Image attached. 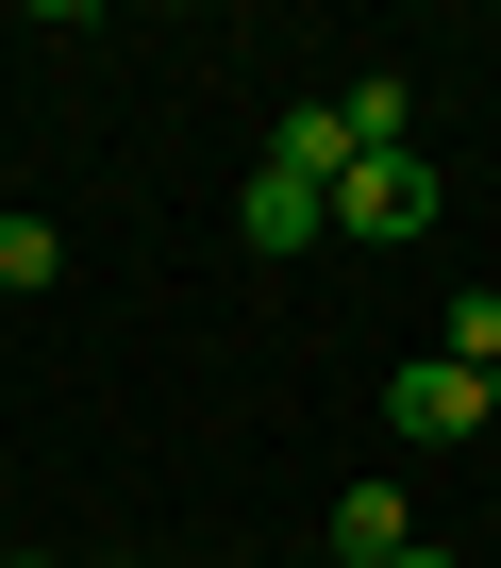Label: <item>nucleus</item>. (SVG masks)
<instances>
[{
	"label": "nucleus",
	"mask_w": 501,
	"mask_h": 568,
	"mask_svg": "<svg viewBox=\"0 0 501 568\" xmlns=\"http://www.w3.org/2000/svg\"><path fill=\"white\" fill-rule=\"evenodd\" d=\"M451 217V184L418 168V151H368L351 184H335V234H368V251H401V234H434Z\"/></svg>",
	"instance_id": "nucleus-1"
},
{
	"label": "nucleus",
	"mask_w": 501,
	"mask_h": 568,
	"mask_svg": "<svg viewBox=\"0 0 501 568\" xmlns=\"http://www.w3.org/2000/svg\"><path fill=\"white\" fill-rule=\"evenodd\" d=\"M385 435H401V452H451V435H484V368H451V352H401V368H385Z\"/></svg>",
	"instance_id": "nucleus-2"
},
{
	"label": "nucleus",
	"mask_w": 501,
	"mask_h": 568,
	"mask_svg": "<svg viewBox=\"0 0 501 568\" xmlns=\"http://www.w3.org/2000/svg\"><path fill=\"white\" fill-rule=\"evenodd\" d=\"M234 234H250V251H318V234H335V201H318V184H285V168H250V184H234Z\"/></svg>",
	"instance_id": "nucleus-3"
},
{
	"label": "nucleus",
	"mask_w": 501,
	"mask_h": 568,
	"mask_svg": "<svg viewBox=\"0 0 501 568\" xmlns=\"http://www.w3.org/2000/svg\"><path fill=\"white\" fill-rule=\"evenodd\" d=\"M268 168L335 201V184H351V101H285V134H268Z\"/></svg>",
	"instance_id": "nucleus-4"
},
{
	"label": "nucleus",
	"mask_w": 501,
	"mask_h": 568,
	"mask_svg": "<svg viewBox=\"0 0 501 568\" xmlns=\"http://www.w3.org/2000/svg\"><path fill=\"white\" fill-rule=\"evenodd\" d=\"M385 551H418V518H401V485H351L335 501V568H385Z\"/></svg>",
	"instance_id": "nucleus-5"
},
{
	"label": "nucleus",
	"mask_w": 501,
	"mask_h": 568,
	"mask_svg": "<svg viewBox=\"0 0 501 568\" xmlns=\"http://www.w3.org/2000/svg\"><path fill=\"white\" fill-rule=\"evenodd\" d=\"M51 267H68V234H51V217H0V302H34Z\"/></svg>",
	"instance_id": "nucleus-6"
},
{
	"label": "nucleus",
	"mask_w": 501,
	"mask_h": 568,
	"mask_svg": "<svg viewBox=\"0 0 501 568\" xmlns=\"http://www.w3.org/2000/svg\"><path fill=\"white\" fill-rule=\"evenodd\" d=\"M385 568H451V551H434V535H418V551H385Z\"/></svg>",
	"instance_id": "nucleus-7"
},
{
	"label": "nucleus",
	"mask_w": 501,
	"mask_h": 568,
	"mask_svg": "<svg viewBox=\"0 0 501 568\" xmlns=\"http://www.w3.org/2000/svg\"><path fill=\"white\" fill-rule=\"evenodd\" d=\"M484 435H501V368H484Z\"/></svg>",
	"instance_id": "nucleus-8"
},
{
	"label": "nucleus",
	"mask_w": 501,
	"mask_h": 568,
	"mask_svg": "<svg viewBox=\"0 0 501 568\" xmlns=\"http://www.w3.org/2000/svg\"><path fill=\"white\" fill-rule=\"evenodd\" d=\"M18 568H51V551H18Z\"/></svg>",
	"instance_id": "nucleus-9"
}]
</instances>
